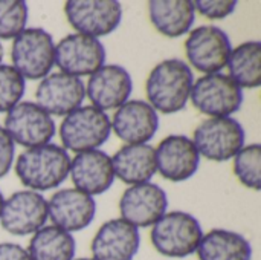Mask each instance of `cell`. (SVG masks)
I'll return each instance as SVG.
<instances>
[{"mask_svg":"<svg viewBox=\"0 0 261 260\" xmlns=\"http://www.w3.org/2000/svg\"><path fill=\"white\" fill-rule=\"evenodd\" d=\"M24 78L11 66L0 64V113L9 112L24 95Z\"/></svg>","mask_w":261,"mask_h":260,"instance_id":"obj_28","label":"cell"},{"mask_svg":"<svg viewBox=\"0 0 261 260\" xmlns=\"http://www.w3.org/2000/svg\"><path fill=\"white\" fill-rule=\"evenodd\" d=\"M15 144L6 133V130L0 126V179L6 176L14 162Z\"/></svg>","mask_w":261,"mask_h":260,"instance_id":"obj_30","label":"cell"},{"mask_svg":"<svg viewBox=\"0 0 261 260\" xmlns=\"http://www.w3.org/2000/svg\"><path fill=\"white\" fill-rule=\"evenodd\" d=\"M148 17L158 32L176 38L191 31L196 11L191 0H151Z\"/></svg>","mask_w":261,"mask_h":260,"instance_id":"obj_22","label":"cell"},{"mask_svg":"<svg viewBox=\"0 0 261 260\" xmlns=\"http://www.w3.org/2000/svg\"><path fill=\"white\" fill-rule=\"evenodd\" d=\"M168 208L167 193L153 182L128 187L119 199L121 219L136 228L153 227Z\"/></svg>","mask_w":261,"mask_h":260,"instance_id":"obj_13","label":"cell"},{"mask_svg":"<svg viewBox=\"0 0 261 260\" xmlns=\"http://www.w3.org/2000/svg\"><path fill=\"white\" fill-rule=\"evenodd\" d=\"M70 156L57 144L32 147L18 155L15 175L32 192H47L61 185L69 176Z\"/></svg>","mask_w":261,"mask_h":260,"instance_id":"obj_2","label":"cell"},{"mask_svg":"<svg viewBox=\"0 0 261 260\" xmlns=\"http://www.w3.org/2000/svg\"><path fill=\"white\" fill-rule=\"evenodd\" d=\"M234 175L248 188L260 192L261 188V146H245L234 158Z\"/></svg>","mask_w":261,"mask_h":260,"instance_id":"obj_26","label":"cell"},{"mask_svg":"<svg viewBox=\"0 0 261 260\" xmlns=\"http://www.w3.org/2000/svg\"><path fill=\"white\" fill-rule=\"evenodd\" d=\"M12 67L28 80H43L55 64V43L52 35L41 28H26L11 46Z\"/></svg>","mask_w":261,"mask_h":260,"instance_id":"obj_4","label":"cell"},{"mask_svg":"<svg viewBox=\"0 0 261 260\" xmlns=\"http://www.w3.org/2000/svg\"><path fill=\"white\" fill-rule=\"evenodd\" d=\"M95 213V199L76 188L58 190L47 201V219H50L55 227L70 234L87 228Z\"/></svg>","mask_w":261,"mask_h":260,"instance_id":"obj_18","label":"cell"},{"mask_svg":"<svg viewBox=\"0 0 261 260\" xmlns=\"http://www.w3.org/2000/svg\"><path fill=\"white\" fill-rule=\"evenodd\" d=\"M3 204H5V198H3V195H2V192H0V213H2Z\"/></svg>","mask_w":261,"mask_h":260,"instance_id":"obj_32","label":"cell"},{"mask_svg":"<svg viewBox=\"0 0 261 260\" xmlns=\"http://www.w3.org/2000/svg\"><path fill=\"white\" fill-rule=\"evenodd\" d=\"M3 129L14 144L28 149L49 144L57 132L54 118L32 101H20L6 112Z\"/></svg>","mask_w":261,"mask_h":260,"instance_id":"obj_8","label":"cell"},{"mask_svg":"<svg viewBox=\"0 0 261 260\" xmlns=\"http://www.w3.org/2000/svg\"><path fill=\"white\" fill-rule=\"evenodd\" d=\"M73 260H93V259H90V257H80V259H73Z\"/></svg>","mask_w":261,"mask_h":260,"instance_id":"obj_34","label":"cell"},{"mask_svg":"<svg viewBox=\"0 0 261 260\" xmlns=\"http://www.w3.org/2000/svg\"><path fill=\"white\" fill-rule=\"evenodd\" d=\"M37 104L49 115L66 116L81 107L86 98L84 83L72 75L54 72L44 77L35 90Z\"/></svg>","mask_w":261,"mask_h":260,"instance_id":"obj_15","label":"cell"},{"mask_svg":"<svg viewBox=\"0 0 261 260\" xmlns=\"http://www.w3.org/2000/svg\"><path fill=\"white\" fill-rule=\"evenodd\" d=\"M0 260H31L26 248L12 242L0 244Z\"/></svg>","mask_w":261,"mask_h":260,"instance_id":"obj_31","label":"cell"},{"mask_svg":"<svg viewBox=\"0 0 261 260\" xmlns=\"http://www.w3.org/2000/svg\"><path fill=\"white\" fill-rule=\"evenodd\" d=\"M203 238L200 222L187 211L165 213L153 227L150 241L154 250L171 259H184L197 251Z\"/></svg>","mask_w":261,"mask_h":260,"instance_id":"obj_3","label":"cell"},{"mask_svg":"<svg viewBox=\"0 0 261 260\" xmlns=\"http://www.w3.org/2000/svg\"><path fill=\"white\" fill-rule=\"evenodd\" d=\"M229 77L242 89H255L261 84V43L245 41L234 48L228 58Z\"/></svg>","mask_w":261,"mask_h":260,"instance_id":"obj_25","label":"cell"},{"mask_svg":"<svg viewBox=\"0 0 261 260\" xmlns=\"http://www.w3.org/2000/svg\"><path fill=\"white\" fill-rule=\"evenodd\" d=\"M2 58H3V46H2V41H0V64H2Z\"/></svg>","mask_w":261,"mask_h":260,"instance_id":"obj_33","label":"cell"},{"mask_svg":"<svg viewBox=\"0 0 261 260\" xmlns=\"http://www.w3.org/2000/svg\"><path fill=\"white\" fill-rule=\"evenodd\" d=\"M193 143L200 156L214 162H225L245 147V129L231 116L206 118L196 127Z\"/></svg>","mask_w":261,"mask_h":260,"instance_id":"obj_6","label":"cell"},{"mask_svg":"<svg viewBox=\"0 0 261 260\" xmlns=\"http://www.w3.org/2000/svg\"><path fill=\"white\" fill-rule=\"evenodd\" d=\"M231 51L228 34L213 25H203L190 31L185 41V54L190 64L205 75L219 74L225 69Z\"/></svg>","mask_w":261,"mask_h":260,"instance_id":"obj_9","label":"cell"},{"mask_svg":"<svg viewBox=\"0 0 261 260\" xmlns=\"http://www.w3.org/2000/svg\"><path fill=\"white\" fill-rule=\"evenodd\" d=\"M75 248L70 233L55 225H44L32 234L26 251L31 260H73Z\"/></svg>","mask_w":261,"mask_h":260,"instance_id":"obj_24","label":"cell"},{"mask_svg":"<svg viewBox=\"0 0 261 260\" xmlns=\"http://www.w3.org/2000/svg\"><path fill=\"white\" fill-rule=\"evenodd\" d=\"M139 230L124 219L104 222L92 239L90 251L93 260H133L139 253Z\"/></svg>","mask_w":261,"mask_h":260,"instance_id":"obj_17","label":"cell"},{"mask_svg":"<svg viewBox=\"0 0 261 260\" xmlns=\"http://www.w3.org/2000/svg\"><path fill=\"white\" fill-rule=\"evenodd\" d=\"M194 77L188 63L167 58L158 63L145 83L148 104L164 115L180 112L188 104Z\"/></svg>","mask_w":261,"mask_h":260,"instance_id":"obj_1","label":"cell"},{"mask_svg":"<svg viewBox=\"0 0 261 260\" xmlns=\"http://www.w3.org/2000/svg\"><path fill=\"white\" fill-rule=\"evenodd\" d=\"M47 221V201L38 192L21 190L5 199L0 225L14 236H28L37 233Z\"/></svg>","mask_w":261,"mask_h":260,"instance_id":"obj_12","label":"cell"},{"mask_svg":"<svg viewBox=\"0 0 261 260\" xmlns=\"http://www.w3.org/2000/svg\"><path fill=\"white\" fill-rule=\"evenodd\" d=\"M112 132L127 144H147L159 129L158 112L142 100H128L110 120Z\"/></svg>","mask_w":261,"mask_h":260,"instance_id":"obj_19","label":"cell"},{"mask_svg":"<svg viewBox=\"0 0 261 260\" xmlns=\"http://www.w3.org/2000/svg\"><path fill=\"white\" fill-rule=\"evenodd\" d=\"M112 133L110 118L93 106H81L66 115L60 126L63 149L75 153L98 150Z\"/></svg>","mask_w":261,"mask_h":260,"instance_id":"obj_5","label":"cell"},{"mask_svg":"<svg viewBox=\"0 0 261 260\" xmlns=\"http://www.w3.org/2000/svg\"><path fill=\"white\" fill-rule=\"evenodd\" d=\"M190 100L199 112L210 118H225L240 110L243 90L229 75L210 74L193 83Z\"/></svg>","mask_w":261,"mask_h":260,"instance_id":"obj_7","label":"cell"},{"mask_svg":"<svg viewBox=\"0 0 261 260\" xmlns=\"http://www.w3.org/2000/svg\"><path fill=\"white\" fill-rule=\"evenodd\" d=\"M199 260H252L251 242L237 231L214 228L197 247Z\"/></svg>","mask_w":261,"mask_h":260,"instance_id":"obj_23","label":"cell"},{"mask_svg":"<svg viewBox=\"0 0 261 260\" xmlns=\"http://www.w3.org/2000/svg\"><path fill=\"white\" fill-rule=\"evenodd\" d=\"M156 170L164 179L184 182L193 178L200 164V155L191 138L185 135H170L154 149Z\"/></svg>","mask_w":261,"mask_h":260,"instance_id":"obj_14","label":"cell"},{"mask_svg":"<svg viewBox=\"0 0 261 260\" xmlns=\"http://www.w3.org/2000/svg\"><path fill=\"white\" fill-rule=\"evenodd\" d=\"M115 178L119 181L138 185L150 182L156 175L154 147L150 144H125L112 156Z\"/></svg>","mask_w":261,"mask_h":260,"instance_id":"obj_21","label":"cell"},{"mask_svg":"<svg viewBox=\"0 0 261 260\" xmlns=\"http://www.w3.org/2000/svg\"><path fill=\"white\" fill-rule=\"evenodd\" d=\"M193 5L194 11L208 20H223L237 8L236 0H196Z\"/></svg>","mask_w":261,"mask_h":260,"instance_id":"obj_29","label":"cell"},{"mask_svg":"<svg viewBox=\"0 0 261 260\" xmlns=\"http://www.w3.org/2000/svg\"><path fill=\"white\" fill-rule=\"evenodd\" d=\"M64 14L76 32L99 38L119 26L122 6L116 0H69Z\"/></svg>","mask_w":261,"mask_h":260,"instance_id":"obj_10","label":"cell"},{"mask_svg":"<svg viewBox=\"0 0 261 260\" xmlns=\"http://www.w3.org/2000/svg\"><path fill=\"white\" fill-rule=\"evenodd\" d=\"M133 81L128 70L119 64H104L95 70L86 86V95L93 107L106 112L128 101Z\"/></svg>","mask_w":261,"mask_h":260,"instance_id":"obj_16","label":"cell"},{"mask_svg":"<svg viewBox=\"0 0 261 260\" xmlns=\"http://www.w3.org/2000/svg\"><path fill=\"white\" fill-rule=\"evenodd\" d=\"M29 17L28 3L23 0H0V38L14 40L26 29Z\"/></svg>","mask_w":261,"mask_h":260,"instance_id":"obj_27","label":"cell"},{"mask_svg":"<svg viewBox=\"0 0 261 260\" xmlns=\"http://www.w3.org/2000/svg\"><path fill=\"white\" fill-rule=\"evenodd\" d=\"M69 175L76 190L96 196L106 193L115 181L112 156L102 150H87L76 153L70 159Z\"/></svg>","mask_w":261,"mask_h":260,"instance_id":"obj_20","label":"cell"},{"mask_svg":"<svg viewBox=\"0 0 261 260\" xmlns=\"http://www.w3.org/2000/svg\"><path fill=\"white\" fill-rule=\"evenodd\" d=\"M55 64L72 77L92 75L106 64V48L99 38L86 34H69L55 44Z\"/></svg>","mask_w":261,"mask_h":260,"instance_id":"obj_11","label":"cell"}]
</instances>
